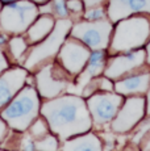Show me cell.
<instances>
[{"label": "cell", "mask_w": 150, "mask_h": 151, "mask_svg": "<svg viewBox=\"0 0 150 151\" xmlns=\"http://www.w3.org/2000/svg\"><path fill=\"white\" fill-rule=\"evenodd\" d=\"M40 113L61 142L90 132L92 127L87 103L75 95L49 99L41 105Z\"/></svg>", "instance_id": "6da1fadb"}, {"label": "cell", "mask_w": 150, "mask_h": 151, "mask_svg": "<svg viewBox=\"0 0 150 151\" xmlns=\"http://www.w3.org/2000/svg\"><path fill=\"white\" fill-rule=\"evenodd\" d=\"M40 108L38 92L33 87L24 86L4 108L0 109V117L13 130L24 133L38 117Z\"/></svg>", "instance_id": "7a4b0ae2"}, {"label": "cell", "mask_w": 150, "mask_h": 151, "mask_svg": "<svg viewBox=\"0 0 150 151\" xmlns=\"http://www.w3.org/2000/svg\"><path fill=\"white\" fill-rule=\"evenodd\" d=\"M150 38V19L146 16H129L117 21L109 42L112 54L137 50Z\"/></svg>", "instance_id": "3957f363"}, {"label": "cell", "mask_w": 150, "mask_h": 151, "mask_svg": "<svg viewBox=\"0 0 150 151\" xmlns=\"http://www.w3.org/2000/svg\"><path fill=\"white\" fill-rule=\"evenodd\" d=\"M71 27H73V21L69 17L57 20L51 33L41 42L37 43L34 47L30 49V51L27 55L24 67L28 71H32V70L38 67L40 65H42L44 62H48L49 59L56 57L58 54L62 43L67 38Z\"/></svg>", "instance_id": "277c9868"}, {"label": "cell", "mask_w": 150, "mask_h": 151, "mask_svg": "<svg viewBox=\"0 0 150 151\" xmlns=\"http://www.w3.org/2000/svg\"><path fill=\"white\" fill-rule=\"evenodd\" d=\"M38 17V7L32 0L7 3L0 11V28L7 33L21 34Z\"/></svg>", "instance_id": "5b68a950"}, {"label": "cell", "mask_w": 150, "mask_h": 151, "mask_svg": "<svg viewBox=\"0 0 150 151\" xmlns=\"http://www.w3.org/2000/svg\"><path fill=\"white\" fill-rule=\"evenodd\" d=\"M113 27L109 19L97 20V21L84 20L71 27L70 37L79 40L86 46H88L91 51L105 50L107 47H109Z\"/></svg>", "instance_id": "8992f818"}, {"label": "cell", "mask_w": 150, "mask_h": 151, "mask_svg": "<svg viewBox=\"0 0 150 151\" xmlns=\"http://www.w3.org/2000/svg\"><path fill=\"white\" fill-rule=\"evenodd\" d=\"M71 76L58 63H48L36 75L37 92L46 100L58 97L67 89Z\"/></svg>", "instance_id": "52a82bcc"}, {"label": "cell", "mask_w": 150, "mask_h": 151, "mask_svg": "<svg viewBox=\"0 0 150 151\" xmlns=\"http://www.w3.org/2000/svg\"><path fill=\"white\" fill-rule=\"evenodd\" d=\"M87 108L90 110L92 122L95 125H105L112 122L115 116L123 105V95L103 92V93H92L87 99Z\"/></svg>", "instance_id": "ba28073f"}, {"label": "cell", "mask_w": 150, "mask_h": 151, "mask_svg": "<svg viewBox=\"0 0 150 151\" xmlns=\"http://www.w3.org/2000/svg\"><path fill=\"white\" fill-rule=\"evenodd\" d=\"M146 113V100L142 96H132L126 99L111 122V129L117 134L131 132L142 121Z\"/></svg>", "instance_id": "9c48e42d"}, {"label": "cell", "mask_w": 150, "mask_h": 151, "mask_svg": "<svg viewBox=\"0 0 150 151\" xmlns=\"http://www.w3.org/2000/svg\"><path fill=\"white\" fill-rule=\"evenodd\" d=\"M91 57V49L79 40L66 38L58 51V60L63 68L73 76H78Z\"/></svg>", "instance_id": "30bf717a"}, {"label": "cell", "mask_w": 150, "mask_h": 151, "mask_svg": "<svg viewBox=\"0 0 150 151\" xmlns=\"http://www.w3.org/2000/svg\"><path fill=\"white\" fill-rule=\"evenodd\" d=\"M146 62V51L144 49L126 51V54L111 57L107 60L104 68V76L111 80H119L125 78L128 74H132L136 70L141 68Z\"/></svg>", "instance_id": "8fae6325"}, {"label": "cell", "mask_w": 150, "mask_h": 151, "mask_svg": "<svg viewBox=\"0 0 150 151\" xmlns=\"http://www.w3.org/2000/svg\"><path fill=\"white\" fill-rule=\"evenodd\" d=\"M28 79V70L22 67L7 68L0 74V109H3L17 92L25 86Z\"/></svg>", "instance_id": "7c38bea8"}, {"label": "cell", "mask_w": 150, "mask_h": 151, "mask_svg": "<svg viewBox=\"0 0 150 151\" xmlns=\"http://www.w3.org/2000/svg\"><path fill=\"white\" fill-rule=\"evenodd\" d=\"M137 13H150V0H109L107 16L112 22Z\"/></svg>", "instance_id": "4fadbf2b"}, {"label": "cell", "mask_w": 150, "mask_h": 151, "mask_svg": "<svg viewBox=\"0 0 150 151\" xmlns=\"http://www.w3.org/2000/svg\"><path fill=\"white\" fill-rule=\"evenodd\" d=\"M150 88V72L133 74L119 79L115 83V91L123 96L132 95H142Z\"/></svg>", "instance_id": "5bb4252c"}, {"label": "cell", "mask_w": 150, "mask_h": 151, "mask_svg": "<svg viewBox=\"0 0 150 151\" xmlns=\"http://www.w3.org/2000/svg\"><path fill=\"white\" fill-rule=\"evenodd\" d=\"M105 65H107V57H105L104 50L92 51L84 68L78 75V86L82 87V88L86 87V84L88 82H91L94 78H97L100 74L104 72Z\"/></svg>", "instance_id": "9a60e30c"}, {"label": "cell", "mask_w": 150, "mask_h": 151, "mask_svg": "<svg viewBox=\"0 0 150 151\" xmlns=\"http://www.w3.org/2000/svg\"><path fill=\"white\" fill-rule=\"evenodd\" d=\"M61 149L69 151H100L103 145L100 138L94 133H83L65 141Z\"/></svg>", "instance_id": "2e32d148"}, {"label": "cell", "mask_w": 150, "mask_h": 151, "mask_svg": "<svg viewBox=\"0 0 150 151\" xmlns=\"http://www.w3.org/2000/svg\"><path fill=\"white\" fill-rule=\"evenodd\" d=\"M54 25H56V21H54V17L51 14H42V16L37 17L27 30L28 41L30 43L41 42L51 33Z\"/></svg>", "instance_id": "e0dca14e"}, {"label": "cell", "mask_w": 150, "mask_h": 151, "mask_svg": "<svg viewBox=\"0 0 150 151\" xmlns=\"http://www.w3.org/2000/svg\"><path fill=\"white\" fill-rule=\"evenodd\" d=\"M29 135L32 138L36 141V139H40L42 137H45L46 134H49V130H50V127H49V124L48 121L45 120V118H38L37 117L36 120L32 122V125L29 126Z\"/></svg>", "instance_id": "ac0fdd59"}, {"label": "cell", "mask_w": 150, "mask_h": 151, "mask_svg": "<svg viewBox=\"0 0 150 151\" xmlns=\"http://www.w3.org/2000/svg\"><path fill=\"white\" fill-rule=\"evenodd\" d=\"M8 45H9V51H11V54H12V57L17 60L24 55V53L28 49V42L25 41V38H22L21 36L12 37V38L9 40Z\"/></svg>", "instance_id": "d6986e66"}, {"label": "cell", "mask_w": 150, "mask_h": 151, "mask_svg": "<svg viewBox=\"0 0 150 151\" xmlns=\"http://www.w3.org/2000/svg\"><path fill=\"white\" fill-rule=\"evenodd\" d=\"M59 139L57 135H51V134H46L45 137L36 139L34 141V147L37 150H45V151H54L59 147L58 145Z\"/></svg>", "instance_id": "ffe728a7"}, {"label": "cell", "mask_w": 150, "mask_h": 151, "mask_svg": "<svg viewBox=\"0 0 150 151\" xmlns=\"http://www.w3.org/2000/svg\"><path fill=\"white\" fill-rule=\"evenodd\" d=\"M50 11H51V16L56 17L57 20L69 17V9L65 0H51Z\"/></svg>", "instance_id": "44dd1931"}, {"label": "cell", "mask_w": 150, "mask_h": 151, "mask_svg": "<svg viewBox=\"0 0 150 151\" xmlns=\"http://www.w3.org/2000/svg\"><path fill=\"white\" fill-rule=\"evenodd\" d=\"M83 17H84V20H88V21H97V20H104L108 16H107L104 7L100 5V7L86 8L84 12H83Z\"/></svg>", "instance_id": "7402d4cb"}, {"label": "cell", "mask_w": 150, "mask_h": 151, "mask_svg": "<svg viewBox=\"0 0 150 151\" xmlns=\"http://www.w3.org/2000/svg\"><path fill=\"white\" fill-rule=\"evenodd\" d=\"M150 132V120L149 121H145V122L141 124L140 127H137V132H136L134 137H133V143H141L142 139L146 137V134Z\"/></svg>", "instance_id": "603a6c76"}, {"label": "cell", "mask_w": 150, "mask_h": 151, "mask_svg": "<svg viewBox=\"0 0 150 151\" xmlns=\"http://www.w3.org/2000/svg\"><path fill=\"white\" fill-rule=\"evenodd\" d=\"M69 12H74V13H80L84 9V5H83L82 0H67L66 1Z\"/></svg>", "instance_id": "cb8c5ba5"}, {"label": "cell", "mask_w": 150, "mask_h": 151, "mask_svg": "<svg viewBox=\"0 0 150 151\" xmlns=\"http://www.w3.org/2000/svg\"><path fill=\"white\" fill-rule=\"evenodd\" d=\"M84 8H92V7H100L104 5L105 0H82Z\"/></svg>", "instance_id": "d4e9b609"}, {"label": "cell", "mask_w": 150, "mask_h": 151, "mask_svg": "<svg viewBox=\"0 0 150 151\" xmlns=\"http://www.w3.org/2000/svg\"><path fill=\"white\" fill-rule=\"evenodd\" d=\"M7 126H8L7 122H5V121L0 117V143L4 141L5 135H7V133H8V127Z\"/></svg>", "instance_id": "484cf974"}, {"label": "cell", "mask_w": 150, "mask_h": 151, "mask_svg": "<svg viewBox=\"0 0 150 151\" xmlns=\"http://www.w3.org/2000/svg\"><path fill=\"white\" fill-rule=\"evenodd\" d=\"M7 68H8V60L5 58L4 53H3V50L0 49V74H3Z\"/></svg>", "instance_id": "4316f807"}, {"label": "cell", "mask_w": 150, "mask_h": 151, "mask_svg": "<svg viewBox=\"0 0 150 151\" xmlns=\"http://www.w3.org/2000/svg\"><path fill=\"white\" fill-rule=\"evenodd\" d=\"M141 149L144 150H150V132L146 134V137L142 139V142H141Z\"/></svg>", "instance_id": "83f0119b"}, {"label": "cell", "mask_w": 150, "mask_h": 151, "mask_svg": "<svg viewBox=\"0 0 150 151\" xmlns=\"http://www.w3.org/2000/svg\"><path fill=\"white\" fill-rule=\"evenodd\" d=\"M146 113L150 116V88L146 92Z\"/></svg>", "instance_id": "f1b7e54d"}, {"label": "cell", "mask_w": 150, "mask_h": 151, "mask_svg": "<svg viewBox=\"0 0 150 151\" xmlns=\"http://www.w3.org/2000/svg\"><path fill=\"white\" fill-rule=\"evenodd\" d=\"M145 51H146V62H148V65H150V41L148 45H146Z\"/></svg>", "instance_id": "f546056e"}, {"label": "cell", "mask_w": 150, "mask_h": 151, "mask_svg": "<svg viewBox=\"0 0 150 151\" xmlns=\"http://www.w3.org/2000/svg\"><path fill=\"white\" fill-rule=\"evenodd\" d=\"M32 1H34L36 4H44V3H48L49 0H32Z\"/></svg>", "instance_id": "4dcf8cb0"}, {"label": "cell", "mask_w": 150, "mask_h": 151, "mask_svg": "<svg viewBox=\"0 0 150 151\" xmlns=\"http://www.w3.org/2000/svg\"><path fill=\"white\" fill-rule=\"evenodd\" d=\"M3 43H5V37H0V45H3Z\"/></svg>", "instance_id": "1f68e13d"}, {"label": "cell", "mask_w": 150, "mask_h": 151, "mask_svg": "<svg viewBox=\"0 0 150 151\" xmlns=\"http://www.w3.org/2000/svg\"><path fill=\"white\" fill-rule=\"evenodd\" d=\"M1 1H4V3H11V1H16V0H1Z\"/></svg>", "instance_id": "d6a6232c"}, {"label": "cell", "mask_w": 150, "mask_h": 151, "mask_svg": "<svg viewBox=\"0 0 150 151\" xmlns=\"http://www.w3.org/2000/svg\"><path fill=\"white\" fill-rule=\"evenodd\" d=\"M1 7L3 5H1V0H0V11H1Z\"/></svg>", "instance_id": "836d02e7"}]
</instances>
